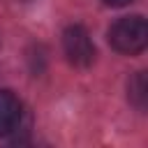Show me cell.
I'll return each instance as SVG.
<instances>
[{
  "label": "cell",
  "instance_id": "1",
  "mask_svg": "<svg viewBox=\"0 0 148 148\" xmlns=\"http://www.w3.org/2000/svg\"><path fill=\"white\" fill-rule=\"evenodd\" d=\"M109 44L113 51L136 56L148 44V23L143 16H123L109 28Z\"/></svg>",
  "mask_w": 148,
  "mask_h": 148
},
{
  "label": "cell",
  "instance_id": "2",
  "mask_svg": "<svg viewBox=\"0 0 148 148\" xmlns=\"http://www.w3.org/2000/svg\"><path fill=\"white\" fill-rule=\"evenodd\" d=\"M62 49L74 67H88L95 60V44L83 25H69L62 32Z\"/></svg>",
  "mask_w": 148,
  "mask_h": 148
},
{
  "label": "cell",
  "instance_id": "3",
  "mask_svg": "<svg viewBox=\"0 0 148 148\" xmlns=\"http://www.w3.org/2000/svg\"><path fill=\"white\" fill-rule=\"evenodd\" d=\"M23 116L21 99L12 90H0V136H9L14 130H18Z\"/></svg>",
  "mask_w": 148,
  "mask_h": 148
},
{
  "label": "cell",
  "instance_id": "4",
  "mask_svg": "<svg viewBox=\"0 0 148 148\" xmlns=\"http://www.w3.org/2000/svg\"><path fill=\"white\" fill-rule=\"evenodd\" d=\"M146 90H148V86H146V74L139 72V74L134 76V81H130V99H132L139 109H143V104H146Z\"/></svg>",
  "mask_w": 148,
  "mask_h": 148
},
{
  "label": "cell",
  "instance_id": "5",
  "mask_svg": "<svg viewBox=\"0 0 148 148\" xmlns=\"http://www.w3.org/2000/svg\"><path fill=\"white\" fill-rule=\"evenodd\" d=\"M132 0H104V5H109V7H125V5H130Z\"/></svg>",
  "mask_w": 148,
  "mask_h": 148
}]
</instances>
